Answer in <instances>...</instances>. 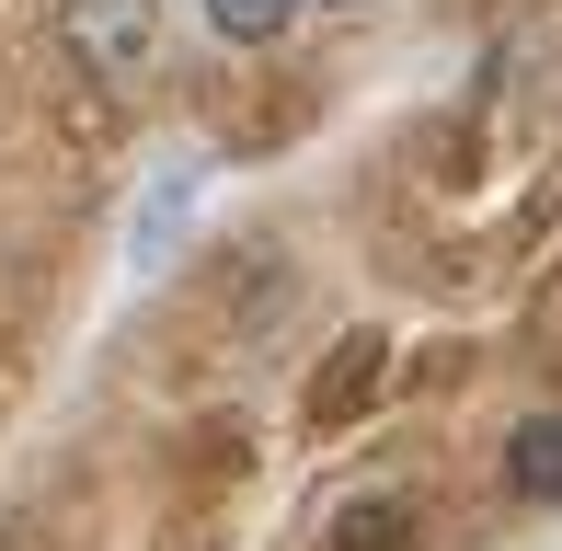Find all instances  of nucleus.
Listing matches in <instances>:
<instances>
[{"mask_svg": "<svg viewBox=\"0 0 562 551\" xmlns=\"http://www.w3.org/2000/svg\"><path fill=\"white\" fill-rule=\"evenodd\" d=\"M69 46H81L104 81H126V69L149 58V0H69Z\"/></svg>", "mask_w": 562, "mask_h": 551, "instance_id": "1", "label": "nucleus"}, {"mask_svg": "<svg viewBox=\"0 0 562 551\" xmlns=\"http://www.w3.org/2000/svg\"><path fill=\"white\" fill-rule=\"evenodd\" d=\"M505 494H528V506H562V414H528L517 437H505Z\"/></svg>", "mask_w": 562, "mask_h": 551, "instance_id": "2", "label": "nucleus"}, {"mask_svg": "<svg viewBox=\"0 0 562 551\" xmlns=\"http://www.w3.org/2000/svg\"><path fill=\"white\" fill-rule=\"evenodd\" d=\"M414 540H425V517L402 506V494H368V506L334 517V551H414Z\"/></svg>", "mask_w": 562, "mask_h": 551, "instance_id": "3", "label": "nucleus"}, {"mask_svg": "<svg viewBox=\"0 0 562 551\" xmlns=\"http://www.w3.org/2000/svg\"><path fill=\"white\" fill-rule=\"evenodd\" d=\"M288 12H299V0H207V23H218L229 46H265L276 23H288Z\"/></svg>", "mask_w": 562, "mask_h": 551, "instance_id": "4", "label": "nucleus"}, {"mask_svg": "<svg viewBox=\"0 0 562 551\" xmlns=\"http://www.w3.org/2000/svg\"><path fill=\"white\" fill-rule=\"evenodd\" d=\"M184 207H195V184H184V172H172V184L149 195V218H138V276L161 265V241H172V218H184Z\"/></svg>", "mask_w": 562, "mask_h": 551, "instance_id": "5", "label": "nucleus"}]
</instances>
